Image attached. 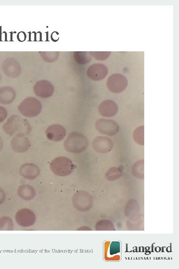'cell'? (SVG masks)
I'll list each match as a JSON object with an SVG mask.
<instances>
[{
    "label": "cell",
    "mask_w": 179,
    "mask_h": 269,
    "mask_svg": "<svg viewBox=\"0 0 179 269\" xmlns=\"http://www.w3.org/2000/svg\"><path fill=\"white\" fill-rule=\"evenodd\" d=\"M4 131L10 136L21 134L28 135L32 131V127L27 120L16 115L10 117L3 127Z\"/></svg>",
    "instance_id": "obj_1"
},
{
    "label": "cell",
    "mask_w": 179,
    "mask_h": 269,
    "mask_svg": "<svg viewBox=\"0 0 179 269\" xmlns=\"http://www.w3.org/2000/svg\"><path fill=\"white\" fill-rule=\"evenodd\" d=\"M88 146V139L84 135L79 132L71 133L65 142L66 150L72 153L83 152Z\"/></svg>",
    "instance_id": "obj_2"
},
{
    "label": "cell",
    "mask_w": 179,
    "mask_h": 269,
    "mask_svg": "<svg viewBox=\"0 0 179 269\" xmlns=\"http://www.w3.org/2000/svg\"><path fill=\"white\" fill-rule=\"evenodd\" d=\"M50 167L55 174L63 176L71 174L75 168L71 160L66 157L55 158L51 162Z\"/></svg>",
    "instance_id": "obj_3"
},
{
    "label": "cell",
    "mask_w": 179,
    "mask_h": 269,
    "mask_svg": "<svg viewBox=\"0 0 179 269\" xmlns=\"http://www.w3.org/2000/svg\"><path fill=\"white\" fill-rule=\"evenodd\" d=\"M41 102L35 98L24 99L19 105L18 110L25 117L32 118L38 116L42 110Z\"/></svg>",
    "instance_id": "obj_4"
},
{
    "label": "cell",
    "mask_w": 179,
    "mask_h": 269,
    "mask_svg": "<svg viewBox=\"0 0 179 269\" xmlns=\"http://www.w3.org/2000/svg\"><path fill=\"white\" fill-rule=\"evenodd\" d=\"M129 85L126 76L121 74H113L108 78L107 86L109 91L114 94L121 93L125 91Z\"/></svg>",
    "instance_id": "obj_5"
},
{
    "label": "cell",
    "mask_w": 179,
    "mask_h": 269,
    "mask_svg": "<svg viewBox=\"0 0 179 269\" xmlns=\"http://www.w3.org/2000/svg\"><path fill=\"white\" fill-rule=\"evenodd\" d=\"M73 204L79 211H88L93 205L92 196L87 192H78L73 196Z\"/></svg>",
    "instance_id": "obj_6"
},
{
    "label": "cell",
    "mask_w": 179,
    "mask_h": 269,
    "mask_svg": "<svg viewBox=\"0 0 179 269\" xmlns=\"http://www.w3.org/2000/svg\"><path fill=\"white\" fill-rule=\"evenodd\" d=\"M96 127L98 131L109 136L116 135L118 131V124L112 120L100 119L96 122Z\"/></svg>",
    "instance_id": "obj_7"
},
{
    "label": "cell",
    "mask_w": 179,
    "mask_h": 269,
    "mask_svg": "<svg viewBox=\"0 0 179 269\" xmlns=\"http://www.w3.org/2000/svg\"><path fill=\"white\" fill-rule=\"evenodd\" d=\"M18 224L22 227H27L33 226L36 221L34 213L29 209H22L16 215Z\"/></svg>",
    "instance_id": "obj_8"
},
{
    "label": "cell",
    "mask_w": 179,
    "mask_h": 269,
    "mask_svg": "<svg viewBox=\"0 0 179 269\" xmlns=\"http://www.w3.org/2000/svg\"><path fill=\"white\" fill-rule=\"evenodd\" d=\"M34 91L37 97L47 98L53 96L54 93V87L49 81L42 80L35 84Z\"/></svg>",
    "instance_id": "obj_9"
},
{
    "label": "cell",
    "mask_w": 179,
    "mask_h": 269,
    "mask_svg": "<svg viewBox=\"0 0 179 269\" xmlns=\"http://www.w3.org/2000/svg\"><path fill=\"white\" fill-rule=\"evenodd\" d=\"M4 73L8 77L16 78L20 76L22 72L20 64L15 59L11 57L5 60L2 64Z\"/></svg>",
    "instance_id": "obj_10"
},
{
    "label": "cell",
    "mask_w": 179,
    "mask_h": 269,
    "mask_svg": "<svg viewBox=\"0 0 179 269\" xmlns=\"http://www.w3.org/2000/svg\"><path fill=\"white\" fill-rule=\"evenodd\" d=\"M109 74L108 68L103 64H94L87 70V76L91 80L100 81L105 78Z\"/></svg>",
    "instance_id": "obj_11"
},
{
    "label": "cell",
    "mask_w": 179,
    "mask_h": 269,
    "mask_svg": "<svg viewBox=\"0 0 179 269\" xmlns=\"http://www.w3.org/2000/svg\"><path fill=\"white\" fill-rule=\"evenodd\" d=\"M11 147L17 153H22L26 152L31 146V142L24 135H16L11 140Z\"/></svg>",
    "instance_id": "obj_12"
},
{
    "label": "cell",
    "mask_w": 179,
    "mask_h": 269,
    "mask_svg": "<svg viewBox=\"0 0 179 269\" xmlns=\"http://www.w3.org/2000/svg\"><path fill=\"white\" fill-rule=\"evenodd\" d=\"M47 138L52 141H62L67 135L66 128L59 124H54L49 126L46 130Z\"/></svg>",
    "instance_id": "obj_13"
},
{
    "label": "cell",
    "mask_w": 179,
    "mask_h": 269,
    "mask_svg": "<svg viewBox=\"0 0 179 269\" xmlns=\"http://www.w3.org/2000/svg\"><path fill=\"white\" fill-rule=\"evenodd\" d=\"M113 147L112 141L106 137H96L93 142L95 150L100 153H108L111 151Z\"/></svg>",
    "instance_id": "obj_14"
},
{
    "label": "cell",
    "mask_w": 179,
    "mask_h": 269,
    "mask_svg": "<svg viewBox=\"0 0 179 269\" xmlns=\"http://www.w3.org/2000/svg\"><path fill=\"white\" fill-rule=\"evenodd\" d=\"M118 106L116 103L111 100L103 101L99 106V112L104 117H112L118 113Z\"/></svg>",
    "instance_id": "obj_15"
},
{
    "label": "cell",
    "mask_w": 179,
    "mask_h": 269,
    "mask_svg": "<svg viewBox=\"0 0 179 269\" xmlns=\"http://www.w3.org/2000/svg\"><path fill=\"white\" fill-rule=\"evenodd\" d=\"M20 174L24 178L32 180L40 173L39 168L34 164L27 163L22 165L20 169Z\"/></svg>",
    "instance_id": "obj_16"
},
{
    "label": "cell",
    "mask_w": 179,
    "mask_h": 269,
    "mask_svg": "<svg viewBox=\"0 0 179 269\" xmlns=\"http://www.w3.org/2000/svg\"><path fill=\"white\" fill-rule=\"evenodd\" d=\"M16 97L15 90L10 86L0 87V103L10 104L13 102Z\"/></svg>",
    "instance_id": "obj_17"
},
{
    "label": "cell",
    "mask_w": 179,
    "mask_h": 269,
    "mask_svg": "<svg viewBox=\"0 0 179 269\" xmlns=\"http://www.w3.org/2000/svg\"><path fill=\"white\" fill-rule=\"evenodd\" d=\"M18 194L23 200H31L35 197L36 192L32 186L24 185L19 188Z\"/></svg>",
    "instance_id": "obj_18"
},
{
    "label": "cell",
    "mask_w": 179,
    "mask_h": 269,
    "mask_svg": "<svg viewBox=\"0 0 179 269\" xmlns=\"http://www.w3.org/2000/svg\"><path fill=\"white\" fill-rule=\"evenodd\" d=\"M74 58L76 62L81 65H86L90 62L92 60L91 55L86 51L74 52Z\"/></svg>",
    "instance_id": "obj_19"
},
{
    "label": "cell",
    "mask_w": 179,
    "mask_h": 269,
    "mask_svg": "<svg viewBox=\"0 0 179 269\" xmlns=\"http://www.w3.org/2000/svg\"><path fill=\"white\" fill-rule=\"evenodd\" d=\"M40 53L44 61L48 63L56 61L59 55L58 51H41Z\"/></svg>",
    "instance_id": "obj_20"
},
{
    "label": "cell",
    "mask_w": 179,
    "mask_h": 269,
    "mask_svg": "<svg viewBox=\"0 0 179 269\" xmlns=\"http://www.w3.org/2000/svg\"><path fill=\"white\" fill-rule=\"evenodd\" d=\"M123 173L122 170L119 167L111 168L106 174V178L108 180L113 181L120 177Z\"/></svg>",
    "instance_id": "obj_21"
},
{
    "label": "cell",
    "mask_w": 179,
    "mask_h": 269,
    "mask_svg": "<svg viewBox=\"0 0 179 269\" xmlns=\"http://www.w3.org/2000/svg\"><path fill=\"white\" fill-rule=\"evenodd\" d=\"M14 223L9 217H3L0 219V230H13Z\"/></svg>",
    "instance_id": "obj_22"
},
{
    "label": "cell",
    "mask_w": 179,
    "mask_h": 269,
    "mask_svg": "<svg viewBox=\"0 0 179 269\" xmlns=\"http://www.w3.org/2000/svg\"><path fill=\"white\" fill-rule=\"evenodd\" d=\"M134 139L138 144L144 145V126L139 127L135 130Z\"/></svg>",
    "instance_id": "obj_23"
},
{
    "label": "cell",
    "mask_w": 179,
    "mask_h": 269,
    "mask_svg": "<svg viewBox=\"0 0 179 269\" xmlns=\"http://www.w3.org/2000/svg\"><path fill=\"white\" fill-rule=\"evenodd\" d=\"M89 53L99 61H105L109 57L111 53L109 51H91Z\"/></svg>",
    "instance_id": "obj_24"
},
{
    "label": "cell",
    "mask_w": 179,
    "mask_h": 269,
    "mask_svg": "<svg viewBox=\"0 0 179 269\" xmlns=\"http://www.w3.org/2000/svg\"><path fill=\"white\" fill-rule=\"evenodd\" d=\"M120 252V244L119 242H112L110 247V254L111 255H115Z\"/></svg>",
    "instance_id": "obj_25"
},
{
    "label": "cell",
    "mask_w": 179,
    "mask_h": 269,
    "mask_svg": "<svg viewBox=\"0 0 179 269\" xmlns=\"http://www.w3.org/2000/svg\"><path fill=\"white\" fill-rule=\"evenodd\" d=\"M8 116L7 109L2 106H0V123L3 122Z\"/></svg>",
    "instance_id": "obj_26"
},
{
    "label": "cell",
    "mask_w": 179,
    "mask_h": 269,
    "mask_svg": "<svg viewBox=\"0 0 179 269\" xmlns=\"http://www.w3.org/2000/svg\"><path fill=\"white\" fill-rule=\"evenodd\" d=\"M6 199V195L3 189L0 188V205L3 204Z\"/></svg>",
    "instance_id": "obj_27"
},
{
    "label": "cell",
    "mask_w": 179,
    "mask_h": 269,
    "mask_svg": "<svg viewBox=\"0 0 179 269\" xmlns=\"http://www.w3.org/2000/svg\"><path fill=\"white\" fill-rule=\"evenodd\" d=\"M3 146H4L3 141L1 136H0V152H1V151L2 150Z\"/></svg>",
    "instance_id": "obj_28"
},
{
    "label": "cell",
    "mask_w": 179,
    "mask_h": 269,
    "mask_svg": "<svg viewBox=\"0 0 179 269\" xmlns=\"http://www.w3.org/2000/svg\"><path fill=\"white\" fill-rule=\"evenodd\" d=\"M1 80H2V76H1V73H0V82H1Z\"/></svg>",
    "instance_id": "obj_29"
}]
</instances>
